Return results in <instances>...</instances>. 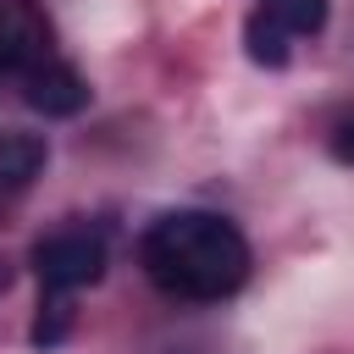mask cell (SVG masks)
Returning a JSON list of instances; mask_svg holds the SVG:
<instances>
[{
  "label": "cell",
  "mask_w": 354,
  "mask_h": 354,
  "mask_svg": "<svg viewBox=\"0 0 354 354\" xmlns=\"http://www.w3.org/2000/svg\"><path fill=\"white\" fill-rule=\"evenodd\" d=\"M144 277L188 304H216L249 277V238L216 210H166L138 238Z\"/></svg>",
  "instance_id": "6da1fadb"
},
{
  "label": "cell",
  "mask_w": 354,
  "mask_h": 354,
  "mask_svg": "<svg viewBox=\"0 0 354 354\" xmlns=\"http://www.w3.org/2000/svg\"><path fill=\"white\" fill-rule=\"evenodd\" d=\"M33 277L39 293H77L105 277V232L88 221H66L33 243Z\"/></svg>",
  "instance_id": "7a4b0ae2"
},
{
  "label": "cell",
  "mask_w": 354,
  "mask_h": 354,
  "mask_svg": "<svg viewBox=\"0 0 354 354\" xmlns=\"http://www.w3.org/2000/svg\"><path fill=\"white\" fill-rule=\"evenodd\" d=\"M55 55V22L39 0H0V77H22Z\"/></svg>",
  "instance_id": "3957f363"
},
{
  "label": "cell",
  "mask_w": 354,
  "mask_h": 354,
  "mask_svg": "<svg viewBox=\"0 0 354 354\" xmlns=\"http://www.w3.org/2000/svg\"><path fill=\"white\" fill-rule=\"evenodd\" d=\"M22 100L33 105V111H44V116H77L83 105H88V83H83V72L77 66H66V61H39L33 72H22Z\"/></svg>",
  "instance_id": "277c9868"
},
{
  "label": "cell",
  "mask_w": 354,
  "mask_h": 354,
  "mask_svg": "<svg viewBox=\"0 0 354 354\" xmlns=\"http://www.w3.org/2000/svg\"><path fill=\"white\" fill-rule=\"evenodd\" d=\"M50 160V144L44 133H22V127H6L0 133V199L6 194H22Z\"/></svg>",
  "instance_id": "5b68a950"
},
{
  "label": "cell",
  "mask_w": 354,
  "mask_h": 354,
  "mask_svg": "<svg viewBox=\"0 0 354 354\" xmlns=\"http://www.w3.org/2000/svg\"><path fill=\"white\" fill-rule=\"evenodd\" d=\"M243 50H249L254 66H288V55H293V33L277 28L266 11H254V17L243 22Z\"/></svg>",
  "instance_id": "8992f818"
},
{
  "label": "cell",
  "mask_w": 354,
  "mask_h": 354,
  "mask_svg": "<svg viewBox=\"0 0 354 354\" xmlns=\"http://www.w3.org/2000/svg\"><path fill=\"white\" fill-rule=\"evenodd\" d=\"M260 11L277 22V28H288L293 39H310V33H321L326 28V0H260Z\"/></svg>",
  "instance_id": "52a82bcc"
},
{
  "label": "cell",
  "mask_w": 354,
  "mask_h": 354,
  "mask_svg": "<svg viewBox=\"0 0 354 354\" xmlns=\"http://www.w3.org/2000/svg\"><path fill=\"white\" fill-rule=\"evenodd\" d=\"M72 332V293H39V315H33V348H55Z\"/></svg>",
  "instance_id": "ba28073f"
},
{
  "label": "cell",
  "mask_w": 354,
  "mask_h": 354,
  "mask_svg": "<svg viewBox=\"0 0 354 354\" xmlns=\"http://www.w3.org/2000/svg\"><path fill=\"white\" fill-rule=\"evenodd\" d=\"M326 149H332V160L337 166H354V111L332 127V138H326Z\"/></svg>",
  "instance_id": "9c48e42d"
}]
</instances>
